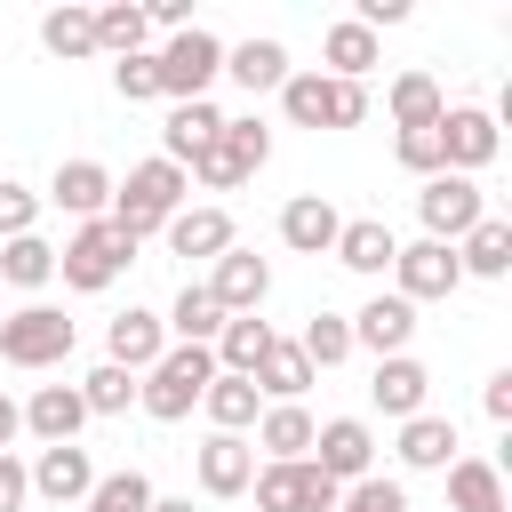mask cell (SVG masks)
Instances as JSON below:
<instances>
[{
  "instance_id": "cell-39",
  "label": "cell",
  "mask_w": 512,
  "mask_h": 512,
  "mask_svg": "<svg viewBox=\"0 0 512 512\" xmlns=\"http://www.w3.org/2000/svg\"><path fill=\"white\" fill-rule=\"evenodd\" d=\"M128 400H136V376H128V368H112V360H104V368H88V376H80V408H88V416H120Z\"/></svg>"
},
{
  "instance_id": "cell-13",
  "label": "cell",
  "mask_w": 512,
  "mask_h": 512,
  "mask_svg": "<svg viewBox=\"0 0 512 512\" xmlns=\"http://www.w3.org/2000/svg\"><path fill=\"white\" fill-rule=\"evenodd\" d=\"M24 472H32V496H48V504H88V488H96V464L80 440L40 448V464H24Z\"/></svg>"
},
{
  "instance_id": "cell-31",
  "label": "cell",
  "mask_w": 512,
  "mask_h": 512,
  "mask_svg": "<svg viewBox=\"0 0 512 512\" xmlns=\"http://www.w3.org/2000/svg\"><path fill=\"white\" fill-rule=\"evenodd\" d=\"M224 72L248 88V96H264V88H280L288 80V48L264 32V40H240V48H224Z\"/></svg>"
},
{
  "instance_id": "cell-35",
  "label": "cell",
  "mask_w": 512,
  "mask_h": 512,
  "mask_svg": "<svg viewBox=\"0 0 512 512\" xmlns=\"http://www.w3.org/2000/svg\"><path fill=\"white\" fill-rule=\"evenodd\" d=\"M0 280H8V288H48V280H56V248H48L40 232L0 240Z\"/></svg>"
},
{
  "instance_id": "cell-26",
  "label": "cell",
  "mask_w": 512,
  "mask_h": 512,
  "mask_svg": "<svg viewBox=\"0 0 512 512\" xmlns=\"http://www.w3.org/2000/svg\"><path fill=\"white\" fill-rule=\"evenodd\" d=\"M208 352H216V368H224V376H256V360L272 352V320L232 312V320L216 328V344H208Z\"/></svg>"
},
{
  "instance_id": "cell-20",
  "label": "cell",
  "mask_w": 512,
  "mask_h": 512,
  "mask_svg": "<svg viewBox=\"0 0 512 512\" xmlns=\"http://www.w3.org/2000/svg\"><path fill=\"white\" fill-rule=\"evenodd\" d=\"M336 232H344V216H336L320 192H296V200L280 208V240H288L296 256H328V248H336Z\"/></svg>"
},
{
  "instance_id": "cell-9",
  "label": "cell",
  "mask_w": 512,
  "mask_h": 512,
  "mask_svg": "<svg viewBox=\"0 0 512 512\" xmlns=\"http://www.w3.org/2000/svg\"><path fill=\"white\" fill-rule=\"evenodd\" d=\"M312 464H320L336 488H352V480L376 472V432H368L360 416H328V424H312Z\"/></svg>"
},
{
  "instance_id": "cell-44",
  "label": "cell",
  "mask_w": 512,
  "mask_h": 512,
  "mask_svg": "<svg viewBox=\"0 0 512 512\" xmlns=\"http://www.w3.org/2000/svg\"><path fill=\"white\" fill-rule=\"evenodd\" d=\"M392 160H400L408 176H440V128H400V136H392Z\"/></svg>"
},
{
  "instance_id": "cell-36",
  "label": "cell",
  "mask_w": 512,
  "mask_h": 512,
  "mask_svg": "<svg viewBox=\"0 0 512 512\" xmlns=\"http://www.w3.org/2000/svg\"><path fill=\"white\" fill-rule=\"evenodd\" d=\"M248 384H256V392H272V400H296V392L312 384V360H304L296 344H280V336H272V352L256 360V376H248Z\"/></svg>"
},
{
  "instance_id": "cell-17",
  "label": "cell",
  "mask_w": 512,
  "mask_h": 512,
  "mask_svg": "<svg viewBox=\"0 0 512 512\" xmlns=\"http://www.w3.org/2000/svg\"><path fill=\"white\" fill-rule=\"evenodd\" d=\"M424 392H432V376H424V360L416 352H392V360H376V376H368V400L384 408V416H424Z\"/></svg>"
},
{
  "instance_id": "cell-29",
  "label": "cell",
  "mask_w": 512,
  "mask_h": 512,
  "mask_svg": "<svg viewBox=\"0 0 512 512\" xmlns=\"http://www.w3.org/2000/svg\"><path fill=\"white\" fill-rule=\"evenodd\" d=\"M200 408H208V424H216V432H248V424L264 416V392H256L248 376H224V368H216V376H208V392H200Z\"/></svg>"
},
{
  "instance_id": "cell-14",
  "label": "cell",
  "mask_w": 512,
  "mask_h": 512,
  "mask_svg": "<svg viewBox=\"0 0 512 512\" xmlns=\"http://www.w3.org/2000/svg\"><path fill=\"white\" fill-rule=\"evenodd\" d=\"M48 200H56V208H72L80 224H96V216L112 208V168H104V160H56Z\"/></svg>"
},
{
  "instance_id": "cell-2",
  "label": "cell",
  "mask_w": 512,
  "mask_h": 512,
  "mask_svg": "<svg viewBox=\"0 0 512 512\" xmlns=\"http://www.w3.org/2000/svg\"><path fill=\"white\" fill-rule=\"evenodd\" d=\"M208 376H216V352H208V344H168V352L144 368V384H136V408H144L152 424H184V416L200 408Z\"/></svg>"
},
{
  "instance_id": "cell-25",
  "label": "cell",
  "mask_w": 512,
  "mask_h": 512,
  "mask_svg": "<svg viewBox=\"0 0 512 512\" xmlns=\"http://www.w3.org/2000/svg\"><path fill=\"white\" fill-rule=\"evenodd\" d=\"M160 232H168V248H176V256H208V264L232 248V216H224V208H176Z\"/></svg>"
},
{
  "instance_id": "cell-16",
  "label": "cell",
  "mask_w": 512,
  "mask_h": 512,
  "mask_svg": "<svg viewBox=\"0 0 512 512\" xmlns=\"http://www.w3.org/2000/svg\"><path fill=\"white\" fill-rule=\"evenodd\" d=\"M160 352H168V328H160V312H136V304H128V312L104 328V360H112V368H128V376H144Z\"/></svg>"
},
{
  "instance_id": "cell-12",
  "label": "cell",
  "mask_w": 512,
  "mask_h": 512,
  "mask_svg": "<svg viewBox=\"0 0 512 512\" xmlns=\"http://www.w3.org/2000/svg\"><path fill=\"white\" fill-rule=\"evenodd\" d=\"M208 296L224 304V320H232V312H256V304L272 296V264H264L256 248H240V240H232V248L216 256V272H208Z\"/></svg>"
},
{
  "instance_id": "cell-22",
  "label": "cell",
  "mask_w": 512,
  "mask_h": 512,
  "mask_svg": "<svg viewBox=\"0 0 512 512\" xmlns=\"http://www.w3.org/2000/svg\"><path fill=\"white\" fill-rule=\"evenodd\" d=\"M216 128H224V112L200 96V104H176L168 112V128H160V160H176V168H192L208 144H216Z\"/></svg>"
},
{
  "instance_id": "cell-1",
  "label": "cell",
  "mask_w": 512,
  "mask_h": 512,
  "mask_svg": "<svg viewBox=\"0 0 512 512\" xmlns=\"http://www.w3.org/2000/svg\"><path fill=\"white\" fill-rule=\"evenodd\" d=\"M184 192H192V176H184L176 160H136V168L112 184V208H104V216H112V224L144 248V240H152V232L184 208Z\"/></svg>"
},
{
  "instance_id": "cell-50",
  "label": "cell",
  "mask_w": 512,
  "mask_h": 512,
  "mask_svg": "<svg viewBox=\"0 0 512 512\" xmlns=\"http://www.w3.org/2000/svg\"><path fill=\"white\" fill-rule=\"evenodd\" d=\"M144 512H192V496H152Z\"/></svg>"
},
{
  "instance_id": "cell-27",
  "label": "cell",
  "mask_w": 512,
  "mask_h": 512,
  "mask_svg": "<svg viewBox=\"0 0 512 512\" xmlns=\"http://www.w3.org/2000/svg\"><path fill=\"white\" fill-rule=\"evenodd\" d=\"M320 56H328V80H368V72H376V32L352 24V16H336V24L320 32Z\"/></svg>"
},
{
  "instance_id": "cell-42",
  "label": "cell",
  "mask_w": 512,
  "mask_h": 512,
  "mask_svg": "<svg viewBox=\"0 0 512 512\" xmlns=\"http://www.w3.org/2000/svg\"><path fill=\"white\" fill-rule=\"evenodd\" d=\"M112 88H120V104H152V96H160L152 56H144V48H136V56H112Z\"/></svg>"
},
{
  "instance_id": "cell-28",
  "label": "cell",
  "mask_w": 512,
  "mask_h": 512,
  "mask_svg": "<svg viewBox=\"0 0 512 512\" xmlns=\"http://www.w3.org/2000/svg\"><path fill=\"white\" fill-rule=\"evenodd\" d=\"M456 264H464L472 280H504V272H512V224H504V216H480V224L456 240Z\"/></svg>"
},
{
  "instance_id": "cell-4",
  "label": "cell",
  "mask_w": 512,
  "mask_h": 512,
  "mask_svg": "<svg viewBox=\"0 0 512 512\" xmlns=\"http://www.w3.org/2000/svg\"><path fill=\"white\" fill-rule=\"evenodd\" d=\"M128 256H136V240L112 224V216H96V224H80L64 248H56V272H64V288H112L120 272H128Z\"/></svg>"
},
{
  "instance_id": "cell-6",
  "label": "cell",
  "mask_w": 512,
  "mask_h": 512,
  "mask_svg": "<svg viewBox=\"0 0 512 512\" xmlns=\"http://www.w3.org/2000/svg\"><path fill=\"white\" fill-rule=\"evenodd\" d=\"M64 352H72V320L56 304H24V312L0 320V360L8 368H56Z\"/></svg>"
},
{
  "instance_id": "cell-45",
  "label": "cell",
  "mask_w": 512,
  "mask_h": 512,
  "mask_svg": "<svg viewBox=\"0 0 512 512\" xmlns=\"http://www.w3.org/2000/svg\"><path fill=\"white\" fill-rule=\"evenodd\" d=\"M40 224V192H24L16 176H0V240H24Z\"/></svg>"
},
{
  "instance_id": "cell-30",
  "label": "cell",
  "mask_w": 512,
  "mask_h": 512,
  "mask_svg": "<svg viewBox=\"0 0 512 512\" xmlns=\"http://www.w3.org/2000/svg\"><path fill=\"white\" fill-rule=\"evenodd\" d=\"M448 504H456V512H512V504H504V472H496L488 456H456V464H448Z\"/></svg>"
},
{
  "instance_id": "cell-40",
  "label": "cell",
  "mask_w": 512,
  "mask_h": 512,
  "mask_svg": "<svg viewBox=\"0 0 512 512\" xmlns=\"http://www.w3.org/2000/svg\"><path fill=\"white\" fill-rule=\"evenodd\" d=\"M144 504H152V480L144 472H96V488H88L80 512H144Z\"/></svg>"
},
{
  "instance_id": "cell-19",
  "label": "cell",
  "mask_w": 512,
  "mask_h": 512,
  "mask_svg": "<svg viewBox=\"0 0 512 512\" xmlns=\"http://www.w3.org/2000/svg\"><path fill=\"white\" fill-rule=\"evenodd\" d=\"M248 480H256V448L240 432H208L200 440V488L208 496H248Z\"/></svg>"
},
{
  "instance_id": "cell-15",
  "label": "cell",
  "mask_w": 512,
  "mask_h": 512,
  "mask_svg": "<svg viewBox=\"0 0 512 512\" xmlns=\"http://www.w3.org/2000/svg\"><path fill=\"white\" fill-rule=\"evenodd\" d=\"M408 336H416V304H408V296H368V304L352 312V344H368L376 360L408 352Z\"/></svg>"
},
{
  "instance_id": "cell-5",
  "label": "cell",
  "mask_w": 512,
  "mask_h": 512,
  "mask_svg": "<svg viewBox=\"0 0 512 512\" xmlns=\"http://www.w3.org/2000/svg\"><path fill=\"white\" fill-rule=\"evenodd\" d=\"M152 72H160V96L200 104V96H208V80L224 72V40H216L208 24H192V32H176V40L152 56Z\"/></svg>"
},
{
  "instance_id": "cell-37",
  "label": "cell",
  "mask_w": 512,
  "mask_h": 512,
  "mask_svg": "<svg viewBox=\"0 0 512 512\" xmlns=\"http://www.w3.org/2000/svg\"><path fill=\"white\" fill-rule=\"evenodd\" d=\"M296 352L312 360V376H320V368H336V360H352V320L312 312V320H304V336H296Z\"/></svg>"
},
{
  "instance_id": "cell-48",
  "label": "cell",
  "mask_w": 512,
  "mask_h": 512,
  "mask_svg": "<svg viewBox=\"0 0 512 512\" xmlns=\"http://www.w3.org/2000/svg\"><path fill=\"white\" fill-rule=\"evenodd\" d=\"M480 408H488L496 424H512V368H496V376L480 384Z\"/></svg>"
},
{
  "instance_id": "cell-47",
  "label": "cell",
  "mask_w": 512,
  "mask_h": 512,
  "mask_svg": "<svg viewBox=\"0 0 512 512\" xmlns=\"http://www.w3.org/2000/svg\"><path fill=\"white\" fill-rule=\"evenodd\" d=\"M352 24H368V32H384V24H408V0H360V8H352Z\"/></svg>"
},
{
  "instance_id": "cell-38",
  "label": "cell",
  "mask_w": 512,
  "mask_h": 512,
  "mask_svg": "<svg viewBox=\"0 0 512 512\" xmlns=\"http://www.w3.org/2000/svg\"><path fill=\"white\" fill-rule=\"evenodd\" d=\"M144 8H128V0H112V8H96V56H136L144 48Z\"/></svg>"
},
{
  "instance_id": "cell-24",
  "label": "cell",
  "mask_w": 512,
  "mask_h": 512,
  "mask_svg": "<svg viewBox=\"0 0 512 512\" xmlns=\"http://www.w3.org/2000/svg\"><path fill=\"white\" fill-rule=\"evenodd\" d=\"M392 456H400L408 472H448V464H456V424L424 408V416L400 424V448H392Z\"/></svg>"
},
{
  "instance_id": "cell-8",
  "label": "cell",
  "mask_w": 512,
  "mask_h": 512,
  "mask_svg": "<svg viewBox=\"0 0 512 512\" xmlns=\"http://www.w3.org/2000/svg\"><path fill=\"white\" fill-rule=\"evenodd\" d=\"M248 488H256V512H336V496H344L312 456H296V464H264Z\"/></svg>"
},
{
  "instance_id": "cell-33",
  "label": "cell",
  "mask_w": 512,
  "mask_h": 512,
  "mask_svg": "<svg viewBox=\"0 0 512 512\" xmlns=\"http://www.w3.org/2000/svg\"><path fill=\"white\" fill-rule=\"evenodd\" d=\"M40 48L64 56V64L96 56V8H48V16H40Z\"/></svg>"
},
{
  "instance_id": "cell-11",
  "label": "cell",
  "mask_w": 512,
  "mask_h": 512,
  "mask_svg": "<svg viewBox=\"0 0 512 512\" xmlns=\"http://www.w3.org/2000/svg\"><path fill=\"white\" fill-rule=\"evenodd\" d=\"M392 296H408V304H432V296H456V280H464V264H456V248H440V240H408L400 256H392Z\"/></svg>"
},
{
  "instance_id": "cell-21",
  "label": "cell",
  "mask_w": 512,
  "mask_h": 512,
  "mask_svg": "<svg viewBox=\"0 0 512 512\" xmlns=\"http://www.w3.org/2000/svg\"><path fill=\"white\" fill-rule=\"evenodd\" d=\"M328 256H336L344 272H368V280H376V272H392L400 240H392V224H384V216H352V224L336 232V248H328Z\"/></svg>"
},
{
  "instance_id": "cell-49",
  "label": "cell",
  "mask_w": 512,
  "mask_h": 512,
  "mask_svg": "<svg viewBox=\"0 0 512 512\" xmlns=\"http://www.w3.org/2000/svg\"><path fill=\"white\" fill-rule=\"evenodd\" d=\"M16 432H24V408H16V400H8V392H0V456H8V448H16Z\"/></svg>"
},
{
  "instance_id": "cell-3",
  "label": "cell",
  "mask_w": 512,
  "mask_h": 512,
  "mask_svg": "<svg viewBox=\"0 0 512 512\" xmlns=\"http://www.w3.org/2000/svg\"><path fill=\"white\" fill-rule=\"evenodd\" d=\"M280 112L296 128H360L368 120V88L360 80H328V72H288L280 80Z\"/></svg>"
},
{
  "instance_id": "cell-41",
  "label": "cell",
  "mask_w": 512,
  "mask_h": 512,
  "mask_svg": "<svg viewBox=\"0 0 512 512\" xmlns=\"http://www.w3.org/2000/svg\"><path fill=\"white\" fill-rule=\"evenodd\" d=\"M336 512H408V488L384 480V472H368V480H352V488L336 496Z\"/></svg>"
},
{
  "instance_id": "cell-46",
  "label": "cell",
  "mask_w": 512,
  "mask_h": 512,
  "mask_svg": "<svg viewBox=\"0 0 512 512\" xmlns=\"http://www.w3.org/2000/svg\"><path fill=\"white\" fill-rule=\"evenodd\" d=\"M24 504H32V472L16 456H0V512H24Z\"/></svg>"
},
{
  "instance_id": "cell-32",
  "label": "cell",
  "mask_w": 512,
  "mask_h": 512,
  "mask_svg": "<svg viewBox=\"0 0 512 512\" xmlns=\"http://www.w3.org/2000/svg\"><path fill=\"white\" fill-rule=\"evenodd\" d=\"M160 328H176V344H216V328H224V304L208 296V280H184Z\"/></svg>"
},
{
  "instance_id": "cell-34",
  "label": "cell",
  "mask_w": 512,
  "mask_h": 512,
  "mask_svg": "<svg viewBox=\"0 0 512 512\" xmlns=\"http://www.w3.org/2000/svg\"><path fill=\"white\" fill-rule=\"evenodd\" d=\"M440 112H448V96H440L432 72H400L392 80V128H440Z\"/></svg>"
},
{
  "instance_id": "cell-7",
  "label": "cell",
  "mask_w": 512,
  "mask_h": 512,
  "mask_svg": "<svg viewBox=\"0 0 512 512\" xmlns=\"http://www.w3.org/2000/svg\"><path fill=\"white\" fill-rule=\"evenodd\" d=\"M416 216H424V240H440V248H456L480 216H488V200H480V184L472 176H424V192H416Z\"/></svg>"
},
{
  "instance_id": "cell-43",
  "label": "cell",
  "mask_w": 512,
  "mask_h": 512,
  "mask_svg": "<svg viewBox=\"0 0 512 512\" xmlns=\"http://www.w3.org/2000/svg\"><path fill=\"white\" fill-rule=\"evenodd\" d=\"M224 152H232V160L256 176V168L272 160V128H264V120H224Z\"/></svg>"
},
{
  "instance_id": "cell-18",
  "label": "cell",
  "mask_w": 512,
  "mask_h": 512,
  "mask_svg": "<svg viewBox=\"0 0 512 512\" xmlns=\"http://www.w3.org/2000/svg\"><path fill=\"white\" fill-rule=\"evenodd\" d=\"M80 424H88V408H80V384H40V392L24 400V432H40V448H64V440H80Z\"/></svg>"
},
{
  "instance_id": "cell-23",
  "label": "cell",
  "mask_w": 512,
  "mask_h": 512,
  "mask_svg": "<svg viewBox=\"0 0 512 512\" xmlns=\"http://www.w3.org/2000/svg\"><path fill=\"white\" fill-rule=\"evenodd\" d=\"M248 448H264L272 464L312 456V416H304V400H272V408L256 416V440H248Z\"/></svg>"
},
{
  "instance_id": "cell-10",
  "label": "cell",
  "mask_w": 512,
  "mask_h": 512,
  "mask_svg": "<svg viewBox=\"0 0 512 512\" xmlns=\"http://www.w3.org/2000/svg\"><path fill=\"white\" fill-rule=\"evenodd\" d=\"M496 112H480V104H448L440 112V168L448 176H472V168H488L496 160Z\"/></svg>"
}]
</instances>
